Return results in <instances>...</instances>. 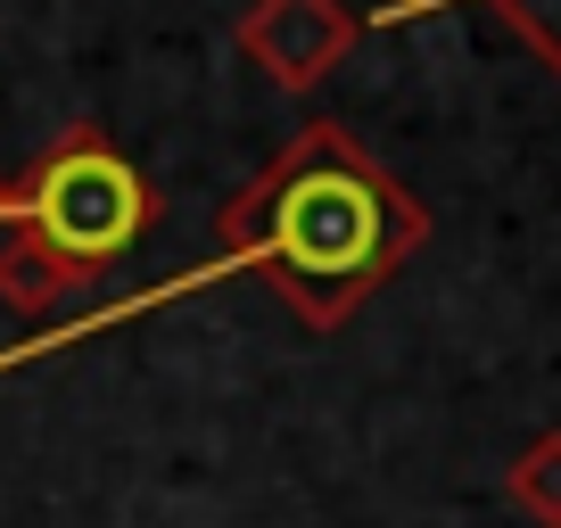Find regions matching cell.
<instances>
[{"mask_svg": "<svg viewBox=\"0 0 561 528\" xmlns=\"http://www.w3.org/2000/svg\"><path fill=\"white\" fill-rule=\"evenodd\" d=\"M421 240H430L421 198L404 191L371 149H355L339 124L314 116L306 133H289V149H280L240 198H224V215H215V264L191 273V282H174V289H198V282H215V273H264L306 331H339L371 289L397 282ZM174 289H149V298H124V306H107V314L67 322V331L18 338V347H0V371L34 364V355H50V347H75V338L116 331V322L149 314V306L174 298Z\"/></svg>", "mask_w": 561, "mask_h": 528, "instance_id": "6da1fadb", "label": "cell"}, {"mask_svg": "<svg viewBox=\"0 0 561 528\" xmlns=\"http://www.w3.org/2000/svg\"><path fill=\"white\" fill-rule=\"evenodd\" d=\"M149 215H158L149 174H140L107 133H91V124H67V133L9 182V231H25L75 289L100 282L116 256H133Z\"/></svg>", "mask_w": 561, "mask_h": 528, "instance_id": "7a4b0ae2", "label": "cell"}, {"mask_svg": "<svg viewBox=\"0 0 561 528\" xmlns=\"http://www.w3.org/2000/svg\"><path fill=\"white\" fill-rule=\"evenodd\" d=\"M231 42L248 67H264L273 91H314L347 67V50L364 42V18L347 0H248Z\"/></svg>", "mask_w": 561, "mask_h": 528, "instance_id": "3957f363", "label": "cell"}, {"mask_svg": "<svg viewBox=\"0 0 561 528\" xmlns=\"http://www.w3.org/2000/svg\"><path fill=\"white\" fill-rule=\"evenodd\" d=\"M504 495H512V512H528L537 528H561V429H545V438H528L520 455H512Z\"/></svg>", "mask_w": 561, "mask_h": 528, "instance_id": "277c9868", "label": "cell"}, {"mask_svg": "<svg viewBox=\"0 0 561 528\" xmlns=\"http://www.w3.org/2000/svg\"><path fill=\"white\" fill-rule=\"evenodd\" d=\"M488 9H495V18H504L512 34H520L528 50L545 58V74L561 83V0H488Z\"/></svg>", "mask_w": 561, "mask_h": 528, "instance_id": "5b68a950", "label": "cell"}, {"mask_svg": "<svg viewBox=\"0 0 561 528\" xmlns=\"http://www.w3.org/2000/svg\"><path fill=\"white\" fill-rule=\"evenodd\" d=\"M0 223H9V174H0Z\"/></svg>", "mask_w": 561, "mask_h": 528, "instance_id": "8992f818", "label": "cell"}]
</instances>
